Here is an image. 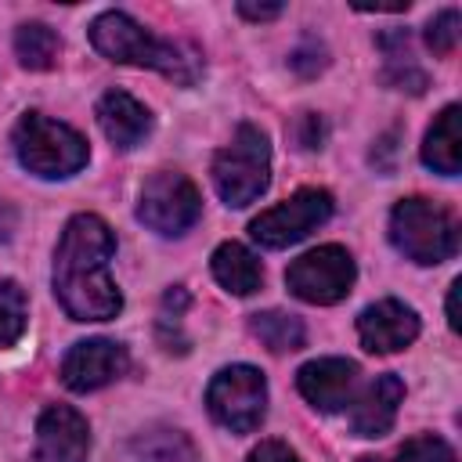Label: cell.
<instances>
[{
	"instance_id": "6da1fadb",
	"label": "cell",
	"mask_w": 462,
	"mask_h": 462,
	"mask_svg": "<svg viewBox=\"0 0 462 462\" xmlns=\"http://www.w3.org/2000/svg\"><path fill=\"white\" fill-rule=\"evenodd\" d=\"M116 235L97 213H76L54 249V296L72 321H108L123 310V296L108 274Z\"/></svg>"
},
{
	"instance_id": "7a4b0ae2",
	"label": "cell",
	"mask_w": 462,
	"mask_h": 462,
	"mask_svg": "<svg viewBox=\"0 0 462 462\" xmlns=\"http://www.w3.org/2000/svg\"><path fill=\"white\" fill-rule=\"evenodd\" d=\"M90 43L97 54H105L116 65H134V69H155L166 79L191 87L202 76V54L188 43H173L162 40L155 32H148L137 18H130L126 11H105L90 22Z\"/></svg>"
},
{
	"instance_id": "3957f363",
	"label": "cell",
	"mask_w": 462,
	"mask_h": 462,
	"mask_svg": "<svg viewBox=\"0 0 462 462\" xmlns=\"http://www.w3.org/2000/svg\"><path fill=\"white\" fill-rule=\"evenodd\" d=\"M390 242L411 263L433 267L458 253V220L440 202L411 195L401 199L390 213Z\"/></svg>"
},
{
	"instance_id": "277c9868",
	"label": "cell",
	"mask_w": 462,
	"mask_h": 462,
	"mask_svg": "<svg viewBox=\"0 0 462 462\" xmlns=\"http://www.w3.org/2000/svg\"><path fill=\"white\" fill-rule=\"evenodd\" d=\"M14 155L29 173L43 180H61L79 173L90 152L83 134L69 123H58L43 112H25L14 126Z\"/></svg>"
},
{
	"instance_id": "5b68a950",
	"label": "cell",
	"mask_w": 462,
	"mask_h": 462,
	"mask_svg": "<svg viewBox=\"0 0 462 462\" xmlns=\"http://www.w3.org/2000/svg\"><path fill=\"white\" fill-rule=\"evenodd\" d=\"M271 184V144L267 134L256 123H242L231 137V144H224L213 159V188L217 195L242 209L249 202H256Z\"/></svg>"
},
{
	"instance_id": "8992f818",
	"label": "cell",
	"mask_w": 462,
	"mask_h": 462,
	"mask_svg": "<svg viewBox=\"0 0 462 462\" xmlns=\"http://www.w3.org/2000/svg\"><path fill=\"white\" fill-rule=\"evenodd\" d=\"M206 408L217 426L253 433L267 415V379L253 365H227L209 379Z\"/></svg>"
},
{
	"instance_id": "52a82bcc",
	"label": "cell",
	"mask_w": 462,
	"mask_h": 462,
	"mask_svg": "<svg viewBox=\"0 0 462 462\" xmlns=\"http://www.w3.org/2000/svg\"><path fill=\"white\" fill-rule=\"evenodd\" d=\"M199 217H202V199H199V188L184 173L159 170L144 180L141 199H137V220L144 227H152L155 235L177 238L188 227H195Z\"/></svg>"
},
{
	"instance_id": "ba28073f",
	"label": "cell",
	"mask_w": 462,
	"mask_h": 462,
	"mask_svg": "<svg viewBox=\"0 0 462 462\" xmlns=\"http://www.w3.org/2000/svg\"><path fill=\"white\" fill-rule=\"evenodd\" d=\"M354 278H357V267H354V256L343 249V245H318V249H307L303 256H296L285 271V285L296 300L303 303H318V307H328V303H339L350 289H354Z\"/></svg>"
},
{
	"instance_id": "9c48e42d",
	"label": "cell",
	"mask_w": 462,
	"mask_h": 462,
	"mask_svg": "<svg viewBox=\"0 0 462 462\" xmlns=\"http://www.w3.org/2000/svg\"><path fill=\"white\" fill-rule=\"evenodd\" d=\"M328 217H332V195L325 188H300L285 202H278V206L263 209L260 217H253L249 235L263 249H285V245L307 238L310 231H318Z\"/></svg>"
},
{
	"instance_id": "30bf717a",
	"label": "cell",
	"mask_w": 462,
	"mask_h": 462,
	"mask_svg": "<svg viewBox=\"0 0 462 462\" xmlns=\"http://www.w3.org/2000/svg\"><path fill=\"white\" fill-rule=\"evenodd\" d=\"M130 368V354L123 343L94 336V339H79L69 346L65 361H61V383L72 393H90L101 390L108 383H116L119 375H126Z\"/></svg>"
},
{
	"instance_id": "8fae6325",
	"label": "cell",
	"mask_w": 462,
	"mask_h": 462,
	"mask_svg": "<svg viewBox=\"0 0 462 462\" xmlns=\"http://www.w3.org/2000/svg\"><path fill=\"white\" fill-rule=\"evenodd\" d=\"M90 426L69 404H47L36 419V458L40 462H87Z\"/></svg>"
},
{
	"instance_id": "7c38bea8",
	"label": "cell",
	"mask_w": 462,
	"mask_h": 462,
	"mask_svg": "<svg viewBox=\"0 0 462 462\" xmlns=\"http://www.w3.org/2000/svg\"><path fill=\"white\" fill-rule=\"evenodd\" d=\"M419 336V314L401 300L368 303L357 314V339L368 354H393L411 346Z\"/></svg>"
},
{
	"instance_id": "4fadbf2b",
	"label": "cell",
	"mask_w": 462,
	"mask_h": 462,
	"mask_svg": "<svg viewBox=\"0 0 462 462\" xmlns=\"http://www.w3.org/2000/svg\"><path fill=\"white\" fill-rule=\"evenodd\" d=\"M296 390L318 411H343L357 390V365L346 357H314L296 372Z\"/></svg>"
},
{
	"instance_id": "5bb4252c",
	"label": "cell",
	"mask_w": 462,
	"mask_h": 462,
	"mask_svg": "<svg viewBox=\"0 0 462 462\" xmlns=\"http://www.w3.org/2000/svg\"><path fill=\"white\" fill-rule=\"evenodd\" d=\"M401 401H404V383L393 372L375 375L350 401V430L357 437H383V433H390V426L397 422Z\"/></svg>"
},
{
	"instance_id": "9a60e30c",
	"label": "cell",
	"mask_w": 462,
	"mask_h": 462,
	"mask_svg": "<svg viewBox=\"0 0 462 462\" xmlns=\"http://www.w3.org/2000/svg\"><path fill=\"white\" fill-rule=\"evenodd\" d=\"M97 123L105 130V137L119 148V152H130L137 148L148 134H152V112L126 90H108L101 94L97 101Z\"/></svg>"
},
{
	"instance_id": "2e32d148",
	"label": "cell",
	"mask_w": 462,
	"mask_h": 462,
	"mask_svg": "<svg viewBox=\"0 0 462 462\" xmlns=\"http://www.w3.org/2000/svg\"><path fill=\"white\" fill-rule=\"evenodd\" d=\"M422 162L444 177H455L462 170V108L458 105H448L430 123L422 141Z\"/></svg>"
},
{
	"instance_id": "e0dca14e",
	"label": "cell",
	"mask_w": 462,
	"mask_h": 462,
	"mask_svg": "<svg viewBox=\"0 0 462 462\" xmlns=\"http://www.w3.org/2000/svg\"><path fill=\"white\" fill-rule=\"evenodd\" d=\"M209 271H213V278H217L227 292H235V296H253V292L260 289V282H263L260 260H256L242 242H220V245L213 249Z\"/></svg>"
},
{
	"instance_id": "ac0fdd59",
	"label": "cell",
	"mask_w": 462,
	"mask_h": 462,
	"mask_svg": "<svg viewBox=\"0 0 462 462\" xmlns=\"http://www.w3.org/2000/svg\"><path fill=\"white\" fill-rule=\"evenodd\" d=\"M134 462H202V458L184 430L155 426L134 440Z\"/></svg>"
},
{
	"instance_id": "d6986e66",
	"label": "cell",
	"mask_w": 462,
	"mask_h": 462,
	"mask_svg": "<svg viewBox=\"0 0 462 462\" xmlns=\"http://www.w3.org/2000/svg\"><path fill=\"white\" fill-rule=\"evenodd\" d=\"M249 328L271 354H292L307 343L303 321L296 314H285V310H260L249 318Z\"/></svg>"
},
{
	"instance_id": "ffe728a7",
	"label": "cell",
	"mask_w": 462,
	"mask_h": 462,
	"mask_svg": "<svg viewBox=\"0 0 462 462\" xmlns=\"http://www.w3.org/2000/svg\"><path fill=\"white\" fill-rule=\"evenodd\" d=\"M58 32L51 29V25H43V22H25V25H18V32H14V54H18V61L25 65V69H32V72H43V69H51L54 61H58Z\"/></svg>"
},
{
	"instance_id": "44dd1931",
	"label": "cell",
	"mask_w": 462,
	"mask_h": 462,
	"mask_svg": "<svg viewBox=\"0 0 462 462\" xmlns=\"http://www.w3.org/2000/svg\"><path fill=\"white\" fill-rule=\"evenodd\" d=\"M25 321H29V303H25V292L18 282H0V350L14 346L25 332Z\"/></svg>"
},
{
	"instance_id": "7402d4cb",
	"label": "cell",
	"mask_w": 462,
	"mask_h": 462,
	"mask_svg": "<svg viewBox=\"0 0 462 462\" xmlns=\"http://www.w3.org/2000/svg\"><path fill=\"white\" fill-rule=\"evenodd\" d=\"M390 462H458L455 458V448L433 433H422V437H411L397 448V455Z\"/></svg>"
},
{
	"instance_id": "603a6c76",
	"label": "cell",
	"mask_w": 462,
	"mask_h": 462,
	"mask_svg": "<svg viewBox=\"0 0 462 462\" xmlns=\"http://www.w3.org/2000/svg\"><path fill=\"white\" fill-rule=\"evenodd\" d=\"M458 29H462V18H458L455 7L433 14L430 25H426V47H430L437 58H448V54L458 47Z\"/></svg>"
},
{
	"instance_id": "cb8c5ba5",
	"label": "cell",
	"mask_w": 462,
	"mask_h": 462,
	"mask_svg": "<svg viewBox=\"0 0 462 462\" xmlns=\"http://www.w3.org/2000/svg\"><path fill=\"white\" fill-rule=\"evenodd\" d=\"M289 137H292L296 148L314 152V148L325 144V119H321L318 112H300V116L292 119V126H289Z\"/></svg>"
},
{
	"instance_id": "d4e9b609",
	"label": "cell",
	"mask_w": 462,
	"mask_h": 462,
	"mask_svg": "<svg viewBox=\"0 0 462 462\" xmlns=\"http://www.w3.org/2000/svg\"><path fill=\"white\" fill-rule=\"evenodd\" d=\"M289 65H292V72H300V76H318V72L328 65V58H325V47H321V43L307 40V43H300V47L289 54Z\"/></svg>"
},
{
	"instance_id": "484cf974",
	"label": "cell",
	"mask_w": 462,
	"mask_h": 462,
	"mask_svg": "<svg viewBox=\"0 0 462 462\" xmlns=\"http://www.w3.org/2000/svg\"><path fill=\"white\" fill-rule=\"evenodd\" d=\"M383 83H390L393 90H408V94H422L426 90V72L422 69H415V65H390L386 72H383Z\"/></svg>"
},
{
	"instance_id": "4316f807",
	"label": "cell",
	"mask_w": 462,
	"mask_h": 462,
	"mask_svg": "<svg viewBox=\"0 0 462 462\" xmlns=\"http://www.w3.org/2000/svg\"><path fill=\"white\" fill-rule=\"evenodd\" d=\"M245 462H300V455L289 444H282V440H263L260 448L249 451Z\"/></svg>"
},
{
	"instance_id": "83f0119b",
	"label": "cell",
	"mask_w": 462,
	"mask_h": 462,
	"mask_svg": "<svg viewBox=\"0 0 462 462\" xmlns=\"http://www.w3.org/2000/svg\"><path fill=\"white\" fill-rule=\"evenodd\" d=\"M393 155H397V137L386 134V137H379L375 148H372V166H375L379 173H390V170H393Z\"/></svg>"
},
{
	"instance_id": "f1b7e54d",
	"label": "cell",
	"mask_w": 462,
	"mask_h": 462,
	"mask_svg": "<svg viewBox=\"0 0 462 462\" xmlns=\"http://www.w3.org/2000/svg\"><path fill=\"white\" fill-rule=\"evenodd\" d=\"M238 14L249 18V22H271V18L282 14V4H249V0H242L238 4Z\"/></svg>"
},
{
	"instance_id": "f546056e",
	"label": "cell",
	"mask_w": 462,
	"mask_h": 462,
	"mask_svg": "<svg viewBox=\"0 0 462 462\" xmlns=\"http://www.w3.org/2000/svg\"><path fill=\"white\" fill-rule=\"evenodd\" d=\"M458 292H462V278H455L451 289H448V325H451V332L462 328V318H458Z\"/></svg>"
},
{
	"instance_id": "4dcf8cb0",
	"label": "cell",
	"mask_w": 462,
	"mask_h": 462,
	"mask_svg": "<svg viewBox=\"0 0 462 462\" xmlns=\"http://www.w3.org/2000/svg\"><path fill=\"white\" fill-rule=\"evenodd\" d=\"M162 307H166V310H173V318H177V314L188 307V292H184L180 285H173V289L162 296Z\"/></svg>"
},
{
	"instance_id": "1f68e13d",
	"label": "cell",
	"mask_w": 462,
	"mask_h": 462,
	"mask_svg": "<svg viewBox=\"0 0 462 462\" xmlns=\"http://www.w3.org/2000/svg\"><path fill=\"white\" fill-rule=\"evenodd\" d=\"M361 462H390V458H372V455H365Z\"/></svg>"
}]
</instances>
